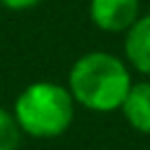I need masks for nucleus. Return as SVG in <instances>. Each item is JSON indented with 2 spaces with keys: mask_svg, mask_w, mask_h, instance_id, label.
<instances>
[{
  "mask_svg": "<svg viewBox=\"0 0 150 150\" xmlns=\"http://www.w3.org/2000/svg\"><path fill=\"white\" fill-rule=\"evenodd\" d=\"M23 131L12 112V108L0 105V150H21L23 145Z\"/></svg>",
  "mask_w": 150,
  "mask_h": 150,
  "instance_id": "423d86ee",
  "label": "nucleus"
},
{
  "mask_svg": "<svg viewBox=\"0 0 150 150\" xmlns=\"http://www.w3.org/2000/svg\"><path fill=\"white\" fill-rule=\"evenodd\" d=\"M120 112L134 131L150 136V77H143L138 82L134 80Z\"/></svg>",
  "mask_w": 150,
  "mask_h": 150,
  "instance_id": "39448f33",
  "label": "nucleus"
},
{
  "mask_svg": "<svg viewBox=\"0 0 150 150\" xmlns=\"http://www.w3.org/2000/svg\"><path fill=\"white\" fill-rule=\"evenodd\" d=\"M77 103L70 96L68 87L52 80H38L26 84L14 103L12 112L28 138L52 141L63 136L75 122Z\"/></svg>",
  "mask_w": 150,
  "mask_h": 150,
  "instance_id": "f03ea898",
  "label": "nucleus"
},
{
  "mask_svg": "<svg viewBox=\"0 0 150 150\" xmlns=\"http://www.w3.org/2000/svg\"><path fill=\"white\" fill-rule=\"evenodd\" d=\"M122 56L131 70L141 73L143 77H150V9L141 14L124 33Z\"/></svg>",
  "mask_w": 150,
  "mask_h": 150,
  "instance_id": "20e7f679",
  "label": "nucleus"
},
{
  "mask_svg": "<svg viewBox=\"0 0 150 150\" xmlns=\"http://www.w3.org/2000/svg\"><path fill=\"white\" fill-rule=\"evenodd\" d=\"M134 70L124 61L105 49H91L77 56L68 70L66 87L77 108L89 112H120L131 84Z\"/></svg>",
  "mask_w": 150,
  "mask_h": 150,
  "instance_id": "f257e3e1",
  "label": "nucleus"
},
{
  "mask_svg": "<svg viewBox=\"0 0 150 150\" xmlns=\"http://www.w3.org/2000/svg\"><path fill=\"white\" fill-rule=\"evenodd\" d=\"M42 0H0V5L9 12H26V9H33L38 7Z\"/></svg>",
  "mask_w": 150,
  "mask_h": 150,
  "instance_id": "0eeeda50",
  "label": "nucleus"
},
{
  "mask_svg": "<svg viewBox=\"0 0 150 150\" xmlns=\"http://www.w3.org/2000/svg\"><path fill=\"white\" fill-rule=\"evenodd\" d=\"M87 12L98 30L124 35L141 16V0H89Z\"/></svg>",
  "mask_w": 150,
  "mask_h": 150,
  "instance_id": "7ed1b4c3",
  "label": "nucleus"
}]
</instances>
